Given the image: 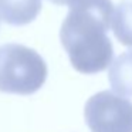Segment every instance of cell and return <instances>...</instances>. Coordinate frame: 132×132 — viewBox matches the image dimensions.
Masks as SVG:
<instances>
[{
	"label": "cell",
	"mask_w": 132,
	"mask_h": 132,
	"mask_svg": "<svg viewBox=\"0 0 132 132\" xmlns=\"http://www.w3.org/2000/svg\"><path fill=\"white\" fill-rule=\"evenodd\" d=\"M112 14L111 0H78L70 6L60 40L78 72L97 74L112 63L114 47L108 37Z\"/></svg>",
	"instance_id": "6da1fadb"
},
{
	"label": "cell",
	"mask_w": 132,
	"mask_h": 132,
	"mask_svg": "<svg viewBox=\"0 0 132 132\" xmlns=\"http://www.w3.org/2000/svg\"><path fill=\"white\" fill-rule=\"evenodd\" d=\"M48 75L44 58L23 44L0 46V91L30 95L44 85Z\"/></svg>",
	"instance_id": "7a4b0ae2"
},
{
	"label": "cell",
	"mask_w": 132,
	"mask_h": 132,
	"mask_svg": "<svg viewBox=\"0 0 132 132\" xmlns=\"http://www.w3.org/2000/svg\"><path fill=\"white\" fill-rule=\"evenodd\" d=\"M84 118L91 132H132V102L111 91H101L85 102Z\"/></svg>",
	"instance_id": "3957f363"
},
{
	"label": "cell",
	"mask_w": 132,
	"mask_h": 132,
	"mask_svg": "<svg viewBox=\"0 0 132 132\" xmlns=\"http://www.w3.org/2000/svg\"><path fill=\"white\" fill-rule=\"evenodd\" d=\"M40 10L41 0H0V19L10 26L31 23Z\"/></svg>",
	"instance_id": "277c9868"
},
{
	"label": "cell",
	"mask_w": 132,
	"mask_h": 132,
	"mask_svg": "<svg viewBox=\"0 0 132 132\" xmlns=\"http://www.w3.org/2000/svg\"><path fill=\"white\" fill-rule=\"evenodd\" d=\"M108 77L117 95L132 97V50L122 53L109 64Z\"/></svg>",
	"instance_id": "5b68a950"
},
{
	"label": "cell",
	"mask_w": 132,
	"mask_h": 132,
	"mask_svg": "<svg viewBox=\"0 0 132 132\" xmlns=\"http://www.w3.org/2000/svg\"><path fill=\"white\" fill-rule=\"evenodd\" d=\"M111 26L121 44L132 47V2H121L114 10Z\"/></svg>",
	"instance_id": "8992f818"
},
{
	"label": "cell",
	"mask_w": 132,
	"mask_h": 132,
	"mask_svg": "<svg viewBox=\"0 0 132 132\" xmlns=\"http://www.w3.org/2000/svg\"><path fill=\"white\" fill-rule=\"evenodd\" d=\"M48 2H51L53 4H57V6H72L78 0H48Z\"/></svg>",
	"instance_id": "52a82bcc"
}]
</instances>
